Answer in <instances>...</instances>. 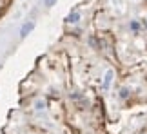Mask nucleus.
<instances>
[{
  "label": "nucleus",
  "mask_w": 147,
  "mask_h": 134,
  "mask_svg": "<svg viewBox=\"0 0 147 134\" xmlns=\"http://www.w3.org/2000/svg\"><path fill=\"white\" fill-rule=\"evenodd\" d=\"M51 2H55V0H47V4H51Z\"/></svg>",
  "instance_id": "obj_4"
},
{
  "label": "nucleus",
  "mask_w": 147,
  "mask_h": 134,
  "mask_svg": "<svg viewBox=\"0 0 147 134\" xmlns=\"http://www.w3.org/2000/svg\"><path fill=\"white\" fill-rule=\"evenodd\" d=\"M131 29H133L134 33H138V31H140V24H138L136 20H133V22H131Z\"/></svg>",
  "instance_id": "obj_3"
},
{
  "label": "nucleus",
  "mask_w": 147,
  "mask_h": 134,
  "mask_svg": "<svg viewBox=\"0 0 147 134\" xmlns=\"http://www.w3.org/2000/svg\"><path fill=\"white\" fill-rule=\"evenodd\" d=\"M111 80H113V72L109 71V72H107V74H105V80H104V87H105V89L109 87V83H111Z\"/></svg>",
  "instance_id": "obj_2"
},
{
  "label": "nucleus",
  "mask_w": 147,
  "mask_h": 134,
  "mask_svg": "<svg viewBox=\"0 0 147 134\" xmlns=\"http://www.w3.org/2000/svg\"><path fill=\"white\" fill-rule=\"evenodd\" d=\"M11 0H0V16H2L5 13V9H7V5H9Z\"/></svg>",
  "instance_id": "obj_1"
}]
</instances>
